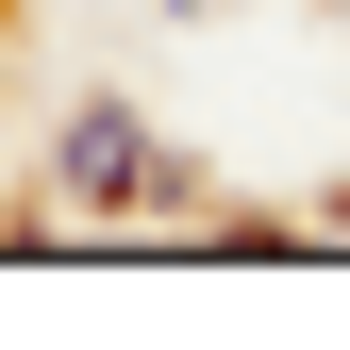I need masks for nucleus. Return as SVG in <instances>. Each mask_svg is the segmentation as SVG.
Returning <instances> with one entry per match:
<instances>
[{"label":"nucleus","mask_w":350,"mask_h":350,"mask_svg":"<svg viewBox=\"0 0 350 350\" xmlns=\"http://www.w3.org/2000/svg\"><path fill=\"white\" fill-rule=\"evenodd\" d=\"M150 184H167V167H150V134H134V117L100 100V117L67 134V200H150Z\"/></svg>","instance_id":"1"},{"label":"nucleus","mask_w":350,"mask_h":350,"mask_svg":"<svg viewBox=\"0 0 350 350\" xmlns=\"http://www.w3.org/2000/svg\"><path fill=\"white\" fill-rule=\"evenodd\" d=\"M167 17H200V0H167Z\"/></svg>","instance_id":"2"}]
</instances>
